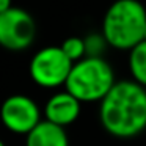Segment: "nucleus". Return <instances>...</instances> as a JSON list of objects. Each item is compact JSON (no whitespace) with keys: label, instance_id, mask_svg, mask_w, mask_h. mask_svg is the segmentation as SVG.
Segmentation results:
<instances>
[{"label":"nucleus","instance_id":"14","mask_svg":"<svg viewBox=\"0 0 146 146\" xmlns=\"http://www.w3.org/2000/svg\"><path fill=\"white\" fill-rule=\"evenodd\" d=\"M145 41H146V30H145Z\"/></svg>","mask_w":146,"mask_h":146},{"label":"nucleus","instance_id":"1","mask_svg":"<svg viewBox=\"0 0 146 146\" xmlns=\"http://www.w3.org/2000/svg\"><path fill=\"white\" fill-rule=\"evenodd\" d=\"M99 119L105 132L132 138L146 129V88L135 80H119L99 102Z\"/></svg>","mask_w":146,"mask_h":146},{"label":"nucleus","instance_id":"10","mask_svg":"<svg viewBox=\"0 0 146 146\" xmlns=\"http://www.w3.org/2000/svg\"><path fill=\"white\" fill-rule=\"evenodd\" d=\"M61 50L66 54L72 63L83 60L86 57V47H85V38H79V36H69L61 42Z\"/></svg>","mask_w":146,"mask_h":146},{"label":"nucleus","instance_id":"9","mask_svg":"<svg viewBox=\"0 0 146 146\" xmlns=\"http://www.w3.org/2000/svg\"><path fill=\"white\" fill-rule=\"evenodd\" d=\"M129 52V69L132 79L146 88V41H141Z\"/></svg>","mask_w":146,"mask_h":146},{"label":"nucleus","instance_id":"7","mask_svg":"<svg viewBox=\"0 0 146 146\" xmlns=\"http://www.w3.org/2000/svg\"><path fill=\"white\" fill-rule=\"evenodd\" d=\"M82 111V102L69 91H60L52 94L44 105V119L60 127L76 123Z\"/></svg>","mask_w":146,"mask_h":146},{"label":"nucleus","instance_id":"11","mask_svg":"<svg viewBox=\"0 0 146 146\" xmlns=\"http://www.w3.org/2000/svg\"><path fill=\"white\" fill-rule=\"evenodd\" d=\"M108 42L105 41L104 35H88L85 38V47H86V57H102V52Z\"/></svg>","mask_w":146,"mask_h":146},{"label":"nucleus","instance_id":"5","mask_svg":"<svg viewBox=\"0 0 146 146\" xmlns=\"http://www.w3.org/2000/svg\"><path fill=\"white\" fill-rule=\"evenodd\" d=\"M36 24L29 11L10 8L0 14V46L11 52H21L33 44Z\"/></svg>","mask_w":146,"mask_h":146},{"label":"nucleus","instance_id":"3","mask_svg":"<svg viewBox=\"0 0 146 146\" xmlns=\"http://www.w3.org/2000/svg\"><path fill=\"white\" fill-rule=\"evenodd\" d=\"M116 83L108 61L102 57H85L74 63L66 80V91L80 102H101Z\"/></svg>","mask_w":146,"mask_h":146},{"label":"nucleus","instance_id":"13","mask_svg":"<svg viewBox=\"0 0 146 146\" xmlns=\"http://www.w3.org/2000/svg\"><path fill=\"white\" fill-rule=\"evenodd\" d=\"M0 146H5V143H3V141H2V140H0Z\"/></svg>","mask_w":146,"mask_h":146},{"label":"nucleus","instance_id":"8","mask_svg":"<svg viewBox=\"0 0 146 146\" xmlns=\"http://www.w3.org/2000/svg\"><path fill=\"white\" fill-rule=\"evenodd\" d=\"M25 146H69V138L64 127L42 119L25 135Z\"/></svg>","mask_w":146,"mask_h":146},{"label":"nucleus","instance_id":"12","mask_svg":"<svg viewBox=\"0 0 146 146\" xmlns=\"http://www.w3.org/2000/svg\"><path fill=\"white\" fill-rule=\"evenodd\" d=\"M10 8H13L11 7V0H0V14H3Z\"/></svg>","mask_w":146,"mask_h":146},{"label":"nucleus","instance_id":"4","mask_svg":"<svg viewBox=\"0 0 146 146\" xmlns=\"http://www.w3.org/2000/svg\"><path fill=\"white\" fill-rule=\"evenodd\" d=\"M74 63L66 57L61 47L49 46L33 55L30 61V77L41 88H58L66 85Z\"/></svg>","mask_w":146,"mask_h":146},{"label":"nucleus","instance_id":"2","mask_svg":"<svg viewBox=\"0 0 146 146\" xmlns=\"http://www.w3.org/2000/svg\"><path fill=\"white\" fill-rule=\"evenodd\" d=\"M146 8L138 0H115L102 21V35L108 46L132 50L145 41Z\"/></svg>","mask_w":146,"mask_h":146},{"label":"nucleus","instance_id":"6","mask_svg":"<svg viewBox=\"0 0 146 146\" xmlns=\"http://www.w3.org/2000/svg\"><path fill=\"white\" fill-rule=\"evenodd\" d=\"M0 121L10 132L29 135L41 123V110L32 98L11 94L0 105Z\"/></svg>","mask_w":146,"mask_h":146}]
</instances>
